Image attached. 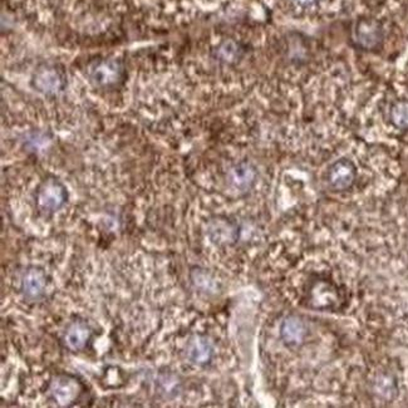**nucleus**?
Masks as SVG:
<instances>
[{
    "label": "nucleus",
    "instance_id": "nucleus-1",
    "mask_svg": "<svg viewBox=\"0 0 408 408\" xmlns=\"http://www.w3.org/2000/svg\"><path fill=\"white\" fill-rule=\"evenodd\" d=\"M68 200L67 187L54 176L42 181L35 194V205L40 213L45 215L59 211Z\"/></svg>",
    "mask_w": 408,
    "mask_h": 408
},
{
    "label": "nucleus",
    "instance_id": "nucleus-8",
    "mask_svg": "<svg viewBox=\"0 0 408 408\" xmlns=\"http://www.w3.org/2000/svg\"><path fill=\"white\" fill-rule=\"evenodd\" d=\"M255 180H257V170L250 163H238L230 170L229 182L235 190L240 192L250 190Z\"/></svg>",
    "mask_w": 408,
    "mask_h": 408
},
{
    "label": "nucleus",
    "instance_id": "nucleus-14",
    "mask_svg": "<svg viewBox=\"0 0 408 408\" xmlns=\"http://www.w3.org/2000/svg\"><path fill=\"white\" fill-rule=\"evenodd\" d=\"M235 54H236V47H235L233 42H226L218 49V56L221 57L225 61L234 59Z\"/></svg>",
    "mask_w": 408,
    "mask_h": 408
},
{
    "label": "nucleus",
    "instance_id": "nucleus-12",
    "mask_svg": "<svg viewBox=\"0 0 408 408\" xmlns=\"http://www.w3.org/2000/svg\"><path fill=\"white\" fill-rule=\"evenodd\" d=\"M356 40L358 45L363 48L372 49L380 45L382 40V29L377 23L372 21H363L359 23L356 29Z\"/></svg>",
    "mask_w": 408,
    "mask_h": 408
},
{
    "label": "nucleus",
    "instance_id": "nucleus-2",
    "mask_svg": "<svg viewBox=\"0 0 408 408\" xmlns=\"http://www.w3.org/2000/svg\"><path fill=\"white\" fill-rule=\"evenodd\" d=\"M83 383L69 373H61L52 378L49 395L53 402L59 407H71L76 404L83 395Z\"/></svg>",
    "mask_w": 408,
    "mask_h": 408
},
{
    "label": "nucleus",
    "instance_id": "nucleus-9",
    "mask_svg": "<svg viewBox=\"0 0 408 408\" xmlns=\"http://www.w3.org/2000/svg\"><path fill=\"white\" fill-rule=\"evenodd\" d=\"M121 76V67L116 61H102L90 69V78L97 86H108L117 82Z\"/></svg>",
    "mask_w": 408,
    "mask_h": 408
},
{
    "label": "nucleus",
    "instance_id": "nucleus-3",
    "mask_svg": "<svg viewBox=\"0 0 408 408\" xmlns=\"http://www.w3.org/2000/svg\"><path fill=\"white\" fill-rule=\"evenodd\" d=\"M48 280L45 270L40 267H29L24 270L21 280V291L29 302H38L45 298Z\"/></svg>",
    "mask_w": 408,
    "mask_h": 408
},
{
    "label": "nucleus",
    "instance_id": "nucleus-15",
    "mask_svg": "<svg viewBox=\"0 0 408 408\" xmlns=\"http://www.w3.org/2000/svg\"><path fill=\"white\" fill-rule=\"evenodd\" d=\"M298 6H310L315 4L318 0H294Z\"/></svg>",
    "mask_w": 408,
    "mask_h": 408
},
{
    "label": "nucleus",
    "instance_id": "nucleus-13",
    "mask_svg": "<svg viewBox=\"0 0 408 408\" xmlns=\"http://www.w3.org/2000/svg\"><path fill=\"white\" fill-rule=\"evenodd\" d=\"M391 118L398 129H408V102H397L392 108Z\"/></svg>",
    "mask_w": 408,
    "mask_h": 408
},
{
    "label": "nucleus",
    "instance_id": "nucleus-11",
    "mask_svg": "<svg viewBox=\"0 0 408 408\" xmlns=\"http://www.w3.org/2000/svg\"><path fill=\"white\" fill-rule=\"evenodd\" d=\"M34 83L45 93H57L63 90L64 78L61 73L52 67L42 68L34 77Z\"/></svg>",
    "mask_w": 408,
    "mask_h": 408
},
{
    "label": "nucleus",
    "instance_id": "nucleus-5",
    "mask_svg": "<svg viewBox=\"0 0 408 408\" xmlns=\"http://www.w3.org/2000/svg\"><path fill=\"white\" fill-rule=\"evenodd\" d=\"M357 170L352 161L341 158L332 165L328 174V181L332 189L336 191H346L354 184Z\"/></svg>",
    "mask_w": 408,
    "mask_h": 408
},
{
    "label": "nucleus",
    "instance_id": "nucleus-4",
    "mask_svg": "<svg viewBox=\"0 0 408 408\" xmlns=\"http://www.w3.org/2000/svg\"><path fill=\"white\" fill-rule=\"evenodd\" d=\"M92 334H93L92 328L86 320L76 319L68 325L67 330L63 336V342L69 351L74 353L81 352L88 346Z\"/></svg>",
    "mask_w": 408,
    "mask_h": 408
},
{
    "label": "nucleus",
    "instance_id": "nucleus-6",
    "mask_svg": "<svg viewBox=\"0 0 408 408\" xmlns=\"http://www.w3.org/2000/svg\"><path fill=\"white\" fill-rule=\"evenodd\" d=\"M207 235L216 245H231L239 239V228L229 218H216L207 226Z\"/></svg>",
    "mask_w": 408,
    "mask_h": 408
},
{
    "label": "nucleus",
    "instance_id": "nucleus-7",
    "mask_svg": "<svg viewBox=\"0 0 408 408\" xmlns=\"http://www.w3.org/2000/svg\"><path fill=\"white\" fill-rule=\"evenodd\" d=\"M187 358L196 366H206L214 357V344L205 336H194L187 344Z\"/></svg>",
    "mask_w": 408,
    "mask_h": 408
},
{
    "label": "nucleus",
    "instance_id": "nucleus-10",
    "mask_svg": "<svg viewBox=\"0 0 408 408\" xmlns=\"http://www.w3.org/2000/svg\"><path fill=\"white\" fill-rule=\"evenodd\" d=\"M280 334H281L283 341L286 342L288 346H291V347L299 346L305 339L307 327L299 317L289 315L284 319V322L281 325Z\"/></svg>",
    "mask_w": 408,
    "mask_h": 408
}]
</instances>
